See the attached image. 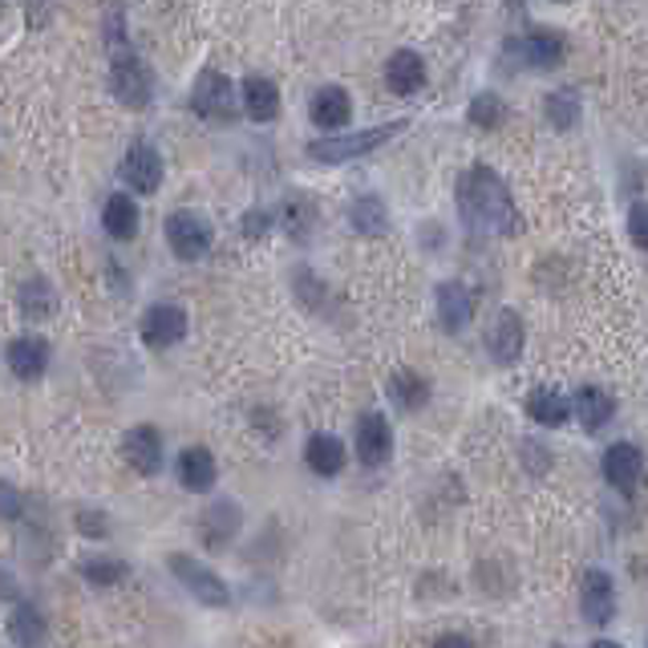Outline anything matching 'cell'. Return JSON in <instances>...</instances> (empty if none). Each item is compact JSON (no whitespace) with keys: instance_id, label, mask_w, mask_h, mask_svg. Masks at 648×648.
<instances>
[{"instance_id":"obj_1","label":"cell","mask_w":648,"mask_h":648,"mask_svg":"<svg viewBox=\"0 0 648 648\" xmlns=\"http://www.w3.org/2000/svg\"><path fill=\"white\" fill-rule=\"evenodd\" d=\"M459 212L462 224L483 232V236H518V227H523L507 183H503L495 166L486 163H474L459 178Z\"/></svg>"},{"instance_id":"obj_2","label":"cell","mask_w":648,"mask_h":648,"mask_svg":"<svg viewBox=\"0 0 648 648\" xmlns=\"http://www.w3.org/2000/svg\"><path fill=\"white\" fill-rule=\"evenodd\" d=\"M405 122H385V126H369V130H357V134H337L329 130L325 138L308 142V158L320 166H341V163H353V158H366L373 154L378 146H385L389 138H398Z\"/></svg>"},{"instance_id":"obj_3","label":"cell","mask_w":648,"mask_h":648,"mask_svg":"<svg viewBox=\"0 0 648 648\" xmlns=\"http://www.w3.org/2000/svg\"><path fill=\"white\" fill-rule=\"evenodd\" d=\"M110 90H114V97H119L126 110L151 106L154 78H151V70H146V61H142L138 53H130V49L114 53V65H110Z\"/></svg>"},{"instance_id":"obj_4","label":"cell","mask_w":648,"mask_h":648,"mask_svg":"<svg viewBox=\"0 0 648 648\" xmlns=\"http://www.w3.org/2000/svg\"><path fill=\"white\" fill-rule=\"evenodd\" d=\"M166 567H171V576H175L178 584L191 592V600L207 604V608H227V604H232V588L215 576L212 567H203L195 555L175 552L171 559H166Z\"/></svg>"},{"instance_id":"obj_5","label":"cell","mask_w":648,"mask_h":648,"mask_svg":"<svg viewBox=\"0 0 648 648\" xmlns=\"http://www.w3.org/2000/svg\"><path fill=\"white\" fill-rule=\"evenodd\" d=\"M191 110L203 122H236V85L227 82L219 70H203L191 85Z\"/></svg>"},{"instance_id":"obj_6","label":"cell","mask_w":648,"mask_h":648,"mask_svg":"<svg viewBox=\"0 0 648 648\" xmlns=\"http://www.w3.org/2000/svg\"><path fill=\"white\" fill-rule=\"evenodd\" d=\"M579 613L596 628L616 620V584L604 567H588L584 579H579Z\"/></svg>"},{"instance_id":"obj_7","label":"cell","mask_w":648,"mask_h":648,"mask_svg":"<svg viewBox=\"0 0 648 648\" xmlns=\"http://www.w3.org/2000/svg\"><path fill=\"white\" fill-rule=\"evenodd\" d=\"M523 344H527L523 317H518L515 308H498L495 320H491V329H486V353L495 357V366L511 369V366H518Z\"/></svg>"},{"instance_id":"obj_8","label":"cell","mask_w":648,"mask_h":648,"mask_svg":"<svg viewBox=\"0 0 648 648\" xmlns=\"http://www.w3.org/2000/svg\"><path fill=\"white\" fill-rule=\"evenodd\" d=\"M212 224L203 219V215L195 212H175L171 219H166V244H171V251H175L178 259H203L207 256V248H212Z\"/></svg>"},{"instance_id":"obj_9","label":"cell","mask_w":648,"mask_h":648,"mask_svg":"<svg viewBox=\"0 0 648 648\" xmlns=\"http://www.w3.org/2000/svg\"><path fill=\"white\" fill-rule=\"evenodd\" d=\"M239 523H244V511L232 498H219L199 515V539L207 552H224L232 547V539L239 535Z\"/></svg>"},{"instance_id":"obj_10","label":"cell","mask_w":648,"mask_h":648,"mask_svg":"<svg viewBox=\"0 0 648 648\" xmlns=\"http://www.w3.org/2000/svg\"><path fill=\"white\" fill-rule=\"evenodd\" d=\"M122 178H126L130 191H138V195H154V191L163 187V154L138 142V146H130L126 158H122Z\"/></svg>"},{"instance_id":"obj_11","label":"cell","mask_w":648,"mask_h":648,"mask_svg":"<svg viewBox=\"0 0 648 648\" xmlns=\"http://www.w3.org/2000/svg\"><path fill=\"white\" fill-rule=\"evenodd\" d=\"M122 459L130 471L138 474H158L163 471V434L154 425H134L122 438Z\"/></svg>"},{"instance_id":"obj_12","label":"cell","mask_w":648,"mask_h":648,"mask_svg":"<svg viewBox=\"0 0 648 648\" xmlns=\"http://www.w3.org/2000/svg\"><path fill=\"white\" fill-rule=\"evenodd\" d=\"M187 337V312L178 305H154L142 317V341L151 349H171Z\"/></svg>"},{"instance_id":"obj_13","label":"cell","mask_w":648,"mask_h":648,"mask_svg":"<svg viewBox=\"0 0 648 648\" xmlns=\"http://www.w3.org/2000/svg\"><path fill=\"white\" fill-rule=\"evenodd\" d=\"M604 479L616 486V491H625L632 495L645 479V459H640V450L632 442H616V446L604 450Z\"/></svg>"},{"instance_id":"obj_14","label":"cell","mask_w":648,"mask_h":648,"mask_svg":"<svg viewBox=\"0 0 648 648\" xmlns=\"http://www.w3.org/2000/svg\"><path fill=\"white\" fill-rule=\"evenodd\" d=\"M471 317H474L471 288H466L462 280L438 284V320H442V329H446L450 337H459V332L471 325Z\"/></svg>"},{"instance_id":"obj_15","label":"cell","mask_w":648,"mask_h":648,"mask_svg":"<svg viewBox=\"0 0 648 648\" xmlns=\"http://www.w3.org/2000/svg\"><path fill=\"white\" fill-rule=\"evenodd\" d=\"M357 454L366 466H385L393 459V430L381 413H366L357 425Z\"/></svg>"},{"instance_id":"obj_16","label":"cell","mask_w":648,"mask_h":648,"mask_svg":"<svg viewBox=\"0 0 648 648\" xmlns=\"http://www.w3.org/2000/svg\"><path fill=\"white\" fill-rule=\"evenodd\" d=\"M385 85L398 97L418 94V90L425 85V61H422V53H413V49H398V53H393V58L385 61Z\"/></svg>"},{"instance_id":"obj_17","label":"cell","mask_w":648,"mask_h":648,"mask_svg":"<svg viewBox=\"0 0 648 648\" xmlns=\"http://www.w3.org/2000/svg\"><path fill=\"white\" fill-rule=\"evenodd\" d=\"M349 119H353V97H349V90L325 85V90L312 94V122H317L325 134H329V130H344Z\"/></svg>"},{"instance_id":"obj_18","label":"cell","mask_w":648,"mask_h":648,"mask_svg":"<svg viewBox=\"0 0 648 648\" xmlns=\"http://www.w3.org/2000/svg\"><path fill=\"white\" fill-rule=\"evenodd\" d=\"M4 361L21 381H37L49 369V344L41 337H17L4 349Z\"/></svg>"},{"instance_id":"obj_19","label":"cell","mask_w":648,"mask_h":648,"mask_svg":"<svg viewBox=\"0 0 648 648\" xmlns=\"http://www.w3.org/2000/svg\"><path fill=\"white\" fill-rule=\"evenodd\" d=\"M215 479H219V466H215V454L207 446H187L178 454V483L203 495V491H212Z\"/></svg>"},{"instance_id":"obj_20","label":"cell","mask_w":648,"mask_h":648,"mask_svg":"<svg viewBox=\"0 0 648 648\" xmlns=\"http://www.w3.org/2000/svg\"><path fill=\"white\" fill-rule=\"evenodd\" d=\"M239 102H244V114L251 122H271L280 114V85L268 82V78H248Z\"/></svg>"},{"instance_id":"obj_21","label":"cell","mask_w":648,"mask_h":648,"mask_svg":"<svg viewBox=\"0 0 648 648\" xmlns=\"http://www.w3.org/2000/svg\"><path fill=\"white\" fill-rule=\"evenodd\" d=\"M305 462L308 471L320 474V479H332V474L344 471V442L332 434H312L305 446Z\"/></svg>"},{"instance_id":"obj_22","label":"cell","mask_w":648,"mask_h":648,"mask_svg":"<svg viewBox=\"0 0 648 648\" xmlns=\"http://www.w3.org/2000/svg\"><path fill=\"white\" fill-rule=\"evenodd\" d=\"M576 413H579V422H584V430L596 434V430H604V425L613 422L616 398L613 393H604V389H596V385H584L576 393Z\"/></svg>"},{"instance_id":"obj_23","label":"cell","mask_w":648,"mask_h":648,"mask_svg":"<svg viewBox=\"0 0 648 648\" xmlns=\"http://www.w3.org/2000/svg\"><path fill=\"white\" fill-rule=\"evenodd\" d=\"M567 413H572V401L559 393V389H531L527 393V418L531 422H539V425H564L567 422Z\"/></svg>"},{"instance_id":"obj_24","label":"cell","mask_w":648,"mask_h":648,"mask_svg":"<svg viewBox=\"0 0 648 648\" xmlns=\"http://www.w3.org/2000/svg\"><path fill=\"white\" fill-rule=\"evenodd\" d=\"M102 227H106L114 239H134L138 236V203L130 195H110L106 207H102Z\"/></svg>"},{"instance_id":"obj_25","label":"cell","mask_w":648,"mask_h":648,"mask_svg":"<svg viewBox=\"0 0 648 648\" xmlns=\"http://www.w3.org/2000/svg\"><path fill=\"white\" fill-rule=\"evenodd\" d=\"M523 53H527V61L535 70H555V65H564L567 45L555 29H535V33H527V41H523Z\"/></svg>"},{"instance_id":"obj_26","label":"cell","mask_w":648,"mask_h":648,"mask_svg":"<svg viewBox=\"0 0 648 648\" xmlns=\"http://www.w3.org/2000/svg\"><path fill=\"white\" fill-rule=\"evenodd\" d=\"M389 398H393V405L405 413L422 410L425 401H430V381H425L422 373H413V369H398V373L389 378Z\"/></svg>"},{"instance_id":"obj_27","label":"cell","mask_w":648,"mask_h":648,"mask_svg":"<svg viewBox=\"0 0 648 648\" xmlns=\"http://www.w3.org/2000/svg\"><path fill=\"white\" fill-rule=\"evenodd\" d=\"M349 224H353V232H361V236H385L389 232L385 199H378V195H361V199L349 207Z\"/></svg>"},{"instance_id":"obj_28","label":"cell","mask_w":648,"mask_h":648,"mask_svg":"<svg viewBox=\"0 0 648 648\" xmlns=\"http://www.w3.org/2000/svg\"><path fill=\"white\" fill-rule=\"evenodd\" d=\"M17 305H21L24 320H45L53 317V308H58V296H53V284L33 276V280L21 284V292H17Z\"/></svg>"},{"instance_id":"obj_29","label":"cell","mask_w":648,"mask_h":648,"mask_svg":"<svg viewBox=\"0 0 648 648\" xmlns=\"http://www.w3.org/2000/svg\"><path fill=\"white\" fill-rule=\"evenodd\" d=\"M78 572H82V579L90 588H119L122 579L130 576V567L122 564V559H114V555H94V559H85Z\"/></svg>"},{"instance_id":"obj_30","label":"cell","mask_w":648,"mask_h":648,"mask_svg":"<svg viewBox=\"0 0 648 648\" xmlns=\"http://www.w3.org/2000/svg\"><path fill=\"white\" fill-rule=\"evenodd\" d=\"M9 640L12 645H41L45 640V620L33 604H17V613L9 620Z\"/></svg>"},{"instance_id":"obj_31","label":"cell","mask_w":648,"mask_h":648,"mask_svg":"<svg viewBox=\"0 0 648 648\" xmlns=\"http://www.w3.org/2000/svg\"><path fill=\"white\" fill-rule=\"evenodd\" d=\"M547 122H552L555 130H572L579 122V97L572 94V90H555V94H547Z\"/></svg>"},{"instance_id":"obj_32","label":"cell","mask_w":648,"mask_h":648,"mask_svg":"<svg viewBox=\"0 0 648 648\" xmlns=\"http://www.w3.org/2000/svg\"><path fill=\"white\" fill-rule=\"evenodd\" d=\"M471 122L483 130H495L498 122H503V102H498L495 94H479L471 102Z\"/></svg>"},{"instance_id":"obj_33","label":"cell","mask_w":648,"mask_h":648,"mask_svg":"<svg viewBox=\"0 0 648 648\" xmlns=\"http://www.w3.org/2000/svg\"><path fill=\"white\" fill-rule=\"evenodd\" d=\"M628 236L637 248L648 251V203H632V212H628Z\"/></svg>"},{"instance_id":"obj_34","label":"cell","mask_w":648,"mask_h":648,"mask_svg":"<svg viewBox=\"0 0 648 648\" xmlns=\"http://www.w3.org/2000/svg\"><path fill=\"white\" fill-rule=\"evenodd\" d=\"M21 511H24L21 491L0 479V518H4V523H12V518H21Z\"/></svg>"},{"instance_id":"obj_35","label":"cell","mask_w":648,"mask_h":648,"mask_svg":"<svg viewBox=\"0 0 648 648\" xmlns=\"http://www.w3.org/2000/svg\"><path fill=\"white\" fill-rule=\"evenodd\" d=\"M78 531H82V535H106V515H97V511H78Z\"/></svg>"},{"instance_id":"obj_36","label":"cell","mask_w":648,"mask_h":648,"mask_svg":"<svg viewBox=\"0 0 648 648\" xmlns=\"http://www.w3.org/2000/svg\"><path fill=\"white\" fill-rule=\"evenodd\" d=\"M0 600H21V588H17V579L0 567Z\"/></svg>"},{"instance_id":"obj_37","label":"cell","mask_w":648,"mask_h":648,"mask_svg":"<svg viewBox=\"0 0 648 648\" xmlns=\"http://www.w3.org/2000/svg\"><path fill=\"white\" fill-rule=\"evenodd\" d=\"M271 219L264 212H251L248 219H244V232H248V236H264V227H268Z\"/></svg>"},{"instance_id":"obj_38","label":"cell","mask_w":648,"mask_h":648,"mask_svg":"<svg viewBox=\"0 0 648 648\" xmlns=\"http://www.w3.org/2000/svg\"><path fill=\"white\" fill-rule=\"evenodd\" d=\"M438 645H474L471 637H438Z\"/></svg>"},{"instance_id":"obj_39","label":"cell","mask_w":648,"mask_h":648,"mask_svg":"<svg viewBox=\"0 0 648 648\" xmlns=\"http://www.w3.org/2000/svg\"><path fill=\"white\" fill-rule=\"evenodd\" d=\"M559 4H567V0H559Z\"/></svg>"}]
</instances>
